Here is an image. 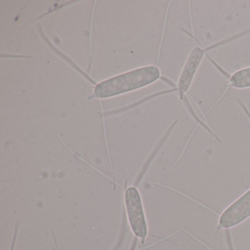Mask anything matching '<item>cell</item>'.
Returning a JSON list of instances; mask_svg holds the SVG:
<instances>
[{
	"mask_svg": "<svg viewBox=\"0 0 250 250\" xmlns=\"http://www.w3.org/2000/svg\"><path fill=\"white\" fill-rule=\"evenodd\" d=\"M160 77L157 67L150 65L105 80L97 84L92 97L105 99L155 83Z\"/></svg>",
	"mask_w": 250,
	"mask_h": 250,
	"instance_id": "cell-1",
	"label": "cell"
},
{
	"mask_svg": "<svg viewBox=\"0 0 250 250\" xmlns=\"http://www.w3.org/2000/svg\"><path fill=\"white\" fill-rule=\"evenodd\" d=\"M125 205L127 216L131 230L142 243L147 235V225L142 203L141 196L135 187H128L125 192Z\"/></svg>",
	"mask_w": 250,
	"mask_h": 250,
	"instance_id": "cell-2",
	"label": "cell"
},
{
	"mask_svg": "<svg viewBox=\"0 0 250 250\" xmlns=\"http://www.w3.org/2000/svg\"><path fill=\"white\" fill-rule=\"evenodd\" d=\"M250 216V189L228 206L219 217L218 229L233 228Z\"/></svg>",
	"mask_w": 250,
	"mask_h": 250,
	"instance_id": "cell-3",
	"label": "cell"
},
{
	"mask_svg": "<svg viewBox=\"0 0 250 250\" xmlns=\"http://www.w3.org/2000/svg\"><path fill=\"white\" fill-rule=\"evenodd\" d=\"M204 53V49L199 47V46H196L190 52L187 62L181 71L179 80H178V85H177V87H178L177 90H178L181 99L184 98V95L191 87L193 79H194L197 69L201 63Z\"/></svg>",
	"mask_w": 250,
	"mask_h": 250,
	"instance_id": "cell-4",
	"label": "cell"
},
{
	"mask_svg": "<svg viewBox=\"0 0 250 250\" xmlns=\"http://www.w3.org/2000/svg\"><path fill=\"white\" fill-rule=\"evenodd\" d=\"M229 84L231 87L237 89L250 87V67L234 73L229 78Z\"/></svg>",
	"mask_w": 250,
	"mask_h": 250,
	"instance_id": "cell-5",
	"label": "cell"
}]
</instances>
